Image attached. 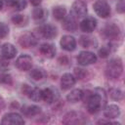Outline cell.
<instances>
[{"instance_id": "obj_16", "label": "cell", "mask_w": 125, "mask_h": 125, "mask_svg": "<svg viewBox=\"0 0 125 125\" xmlns=\"http://www.w3.org/2000/svg\"><path fill=\"white\" fill-rule=\"evenodd\" d=\"M76 83V78L71 73H64L61 77V87L62 90H68Z\"/></svg>"}, {"instance_id": "obj_2", "label": "cell", "mask_w": 125, "mask_h": 125, "mask_svg": "<svg viewBox=\"0 0 125 125\" xmlns=\"http://www.w3.org/2000/svg\"><path fill=\"white\" fill-rule=\"evenodd\" d=\"M123 72V63L120 58L111 59L105 66V76L108 79H118Z\"/></svg>"}, {"instance_id": "obj_20", "label": "cell", "mask_w": 125, "mask_h": 125, "mask_svg": "<svg viewBox=\"0 0 125 125\" xmlns=\"http://www.w3.org/2000/svg\"><path fill=\"white\" fill-rule=\"evenodd\" d=\"M21 110V112H22V114L24 116H26V117H32V116L38 115L41 112V107L38 106V105H34V104H31V105H23Z\"/></svg>"}, {"instance_id": "obj_10", "label": "cell", "mask_w": 125, "mask_h": 125, "mask_svg": "<svg viewBox=\"0 0 125 125\" xmlns=\"http://www.w3.org/2000/svg\"><path fill=\"white\" fill-rule=\"evenodd\" d=\"M59 97L60 94L55 87H47L42 90V101L48 104L56 103L59 100Z\"/></svg>"}, {"instance_id": "obj_31", "label": "cell", "mask_w": 125, "mask_h": 125, "mask_svg": "<svg viewBox=\"0 0 125 125\" xmlns=\"http://www.w3.org/2000/svg\"><path fill=\"white\" fill-rule=\"evenodd\" d=\"M86 74H87V72L83 68H80V67H75L74 68V76H75V78L83 79L86 76Z\"/></svg>"}, {"instance_id": "obj_3", "label": "cell", "mask_w": 125, "mask_h": 125, "mask_svg": "<svg viewBox=\"0 0 125 125\" xmlns=\"http://www.w3.org/2000/svg\"><path fill=\"white\" fill-rule=\"evenodd\" d=\"M93 9L95 13L100 18H103V19L108 18L111 12L109 4L105 0H97L93 5Z\"/></svg>"}, {"instance_id": "obj_19", "label": "cell", "mask_w": 125, "mask_h": 125, "mask_svg": "<svg viewBox=\"0 0 125 125\" xmlns=\"http://www.w3.org/2000/svg\"><path fill=\"white\" fill-rule=\"evenodd\" d=\"M39 51L44 57H46L48 59H52L56 55V47H55V45H53L51 43H44V44L40 45Z\"/></svg>"}, {"instance_id": "obj_9", "label": "cell", "mask_w": 125, "mask_h": 125, "mask_svg": "<svg viewBox=\"0 0 125 125\" xmlns=\"http://www.w3.org/2000/svg\"><path fill=\"white\" fill-rule=\"evenodd\" d=\"M37 43H38L37 37L31 32H25V33L21 34L19 38V44L22 48L27 49V48H30V47L37 45Z\"/></svg>"}, {"instance_id": "obj_12", "label": "cell", "mask_w": 125, "mask_h": 125, "mask_svg": "<svg viewBox=\"0 0 125 125\" xmlns=\"http://www.w3.org/2000/svg\"><path fill=\"white\" fill-rule=\"evenodd\" d=\"M79 27L83 32L91 33L97 27V20L93 17H87L80 22Z\"/></svg>"}, {"instance_id": "obj_37", "label": "cell", "mask_w": 125, "mask_h": 125, "mask_svg": "<svg viewBox=\"0 0 125 125\" xmlns=\"http://www.w3.org/2000/svg\"><path fill=\"white\" fill-rule=\"evenodd\" d=\"M29 1H30V3H31L33 6H35V7L39 6V5L41 4V2H42V0H29Z\"/></svg>"}, {"instance_id": "obj_28", "label": "cell", "mask_w": 125, "mask_h": 125, "mask_svg": "<svg viewBox=\"0 0 125 125\" xmlns=\"http://www.w3.org/2000/svg\"><path fill=\"white\" fill-rule=\"evenodd\" d=\"M32 17H33V19L35 21H41L45 17V12H44V10L42 8L37 6L36 8H34V10L32 12Z\"/></svg>"}, {"instance_id": "obj_15", "label": "cell", "mask_w": 125, "mask_h": 125, "mask_svg": "<svg viewBox=\"0 0 125 125\" xmlns=\"http://www.w3.org/2000/svg\"><path fill=\"white\" fill-rule=\"evenodd\" d=\"M17 55L16 47L11 43H5L1 46V56L5 60H11Z\"/></svg>"}, {"instance_id": "obj_23", "label": "cell", "mask_w": 125, "mask_h": 125, "mask_svg": "<svg viewBox=\"0 0 125 125\" xmlns=\"http://www.w3.org/2000/svg\"><path fill=\"white\" fill-rule=\"evenodd\" d=\"M9 5L12 6L17 11H22L26 8V0H9Z\"/></svg>"}, {"instance_id": "obj_34", "label": "cell", "mask_w": 125, "mask_h": 125, "mask_svg": "<svg viewBox=\"0 0 125 125\" xmlns=\"http://www.w3.org/2000/svg\"><path fill=\"white\" fill-rule=\"evenodd\" d=\"M116 11L119 14H123L125 11V1L124 0H119L116 4Z\"/></svg>"}, {"instance_id": "obj_35", "label": "cell", "mask_w": 125, "mask_h": 125, "mask_svg": "<svg viewBox=\"0 0 125 125\" xmlns=\"http://www.w3.org/2000/svg\"><path fill=\"white\" fill-rule=\"evenodd\" d=\"M59 62H60L61 64L65 65V64H67V63L69 62V61H68V58H67V57L62 56V57H60V58H59Z\"/></svg>"}, {"instance_id": "obj_8", "label": "cell", "mask_w": 125, "mask_h": 125, "mask_svg": "<svg viewBox=\"0 0 125 125\" xmlns=\"http://www.w3.org/2000/svg\"><path fill=\"white\" fill-rule=\"evenodd\" d=\"M77 62L80 65L83 66L90 65L97 62V56L90 51H82L77 56Z\"/></svg>"}, {"instance_id": "obj_4", "label": "cell", "mask_w": 125, "mask_h": 125, "mask_svg": "<svg viewBox=\"0 0 125 125\" xmlns=\"http://www.w3.org/2000/svg\"><path fill=\"white\" fill-rule=\"evenodd\" d=\"M87 121L86 117L80 113V112H76V111H69L67 112L62 119V123L63 124H83Z\"/></svg>"}, {"instance_id": "obj_5", "label": "cell", "mask_w": 125, "mask_h": 125, "mask_svg": "<svg viewBox=\"0 0 125 125\" xmlns=\"http://www.w3.org/2000/svg\"><path fill=\"white\" fill-rule=\"evenodd\" d=\"M32 62H33L32 58L29 55L23 54V55H21L20 57H18V59L16 60V62H15V65L21 71H28L32 67Z\"/></svg>"}, {"instance_id": "obj_32", "label": "cell", "mask_w": 125, "mask_h": 125, "mask_svg": "<svg viewBox=\"0 0 125 125\" xmlns=\"http://www.w3.org/2000/svg\"><path fill=\"white\" fill-rule=\"evenodd\" d=\"M109 53H110V50H109L107 47H102V48L99 50V56H100L101 58H103V59L107 58L108 55H109Z\"/></svg>"}, {"instance_id": "obj_33", "label": "cell", "mask_w": 125, "mask_h": 125, "mask_svg": "<svg viewBox=\"0 0 125 125\" xmlns=\"http://www.w3.org/2000/svg\"><path fill=\"white\" fill-rule=\"evenodd\" d=\"M0 82L5 84H11L12 83V77L10 74H0Z\"/></svg>"}, {"instance_id": "obj_1", "label": "cell", "mask_w": 125, "mask_h": 125, "mask_svg": "<svg viewBox=\"0 0 125 125\" xmlns=\"http://www.w3.org/2000/svg\"><path fill=\"white\" fill-rule=\"evenodd\" d=\"M87 94L88 95L85 99V103L89 113H98L106 104L107 98L105 91L103 88H95L92 92L87 91Z\"/></svg>"}, {"instance_id": "obj_14", "label": "cell", "mask_w": 125, "mask_h": 125, "mask_svg": "<svg viewBox=\"0 0 125 125\" xmlns=\"http://www.w3.org/2000/svg\"><path fill=\"white\" fill-rule=\"evenodd\" d=\"M72 14L77 17V18H82L85 17L87 14V5L85 2L81 1V0H76L75 2H73L72 4Z\"/></svg>"}, {"instance_id": "obj_27", "label": "cell", "mask_w": 125, "mask_h": 125, "mask_svg": "<svg viewBox=\"0 0 125 125\" xmlns=\"http://www.w3.org/2000/svg\"><path fill=\"white\" fill-rule=\"evenodd\" d=\"M109 96L114 101H121L124 97L123 92L118 88H111L109 90Z\"/></svg>"}, {"instance_id": "obj_24", "label": "cell", "mask_w": 125, "mask_h": 125, "mask_svg": "<svg viewBox=\"0 0 125 125\" xmlns=\"http://www.w3.org/2000/svg\"><path fill=\"white\" fill-rule=\"evenodd\" d=\"M29 99H31L33 102H40L42 101V90L39 88H31L29 94L27 95Z\"/></svg>"}, {"instance_id": "obj_25", "label": "cell", "mask_w": 125, "mask_h": 125, "mask_svg": "<svg viewBox=\"0 0 125 125\" xmlns=\"http://www.w3.org/2000/svg\"><path fill=\"white\" fill-rule=\"evenodd\" d=\"M11 21H12V22H13L14 24H16V25H18V26H22V25L26 24V22H27L28 20H27V18H26L25 16L18 14V15H14V16L11 18Z\"/></svg>"}, {"instance_id": "obj_26", "label": "cell", "mask_w": 125, "mask_h": 125, "mask_svg": "<svg viewBox=\"0 0 125 125\" xmlns=\"http://www.w3.org/2000/svg\"><path fill=\"white\" fill-rule=\"evenodd\" d=\"M29 75L34 81H39L45 77L46 73L42 68H33V69H31Z\"/></svg>"}, {"instance_id": "obj_22", "label": "cell", "mask_w": 125, "mask_h": 125, "mask_svg": "<svg viewBox=\"0 0 125 125\" xmlns=\"http://www.w3.org/2000/svg\"><path fill=\"white\" fill-rule=\"evenodd\" d=\"M53 16L58 21H62L66 16V8L64 6H56L53 8Z\"/></svg>"}, {"instance_id": "obj_13", "label": "cell", "mask_w": 125, "mask_h": 125, "mask_svg": "<svg viewBox=\"0 0 125 125\" xmlns=\"http://www.w3.org/2000/svg\"><path fill=\"white\" fill-rule=\"evenodd\" d=\"M60 44H61V47L67 51V52H72L75 50L76 48V40L73 36L71 35H63L62 38H61V41H60Z\"/></svg>"}, {"instance_id": "obj_17", "label": "cell", "mask_w": 125, "mask_h": 125, "mask_svg": "<svg viewBox=\"0 0 125 125\" xmlns=\"http://www.w3.org/2000/svg\"><path fill=\"white\" fill-rule=\"evenodd\" d=\"M62 27L67 31H74L76 29L77 27L76 17L72 13L64 17V19L62 20Z\"/></svg>"}, {"instance_id": "obj_30", "label": "cell", "mask_w": 125, "mask_h": 125, "mask_svg": "<svg viewBox=\"0 0 125 125\" xmlns=\"http://www.w3.org/2000/svg\"><path fill=\"white\" fill-rule=\"evenodd\" d=\"M8 34H9V26L4 22H0V39L5 38Z\"/></svg>"}, {"instance_id": "obj_7", "label": "cell", "mask_w": 125, "mask_h": 125, "mask_svg": "<svg viewBox=\"0 0 125 125\" xmlns=\"http://www.w3.org/2000/svg\"><path fill=\"white\" fill-rule=\"evenodd\" d=\"M1 123L4 125H22L24 124V120L20 113L9 112L3 116Z\"/></svg>"}, {"instance_id": "obj_21", "label": "cell", "mask_w": 125, "mask_h": 125, "mask_svg": "<svg viewBox=\"0 0 125 125\" xmlns=\"http://www.w3.org/2000/svg\"><path fill=\"white\" fill-rule=\"evenodd\" d=\"M82 99H83V91L81 89H73L66 96V100L70 103H77Z\"/></svg>"}, {"instance_id": "obj_18", "label": "cell", "mask_w": 125, "mask_h": 125, "mask_svg": "<svg viewBox=\"0 0 125 125\" xmlns=\"http://www.w3.org/2000/svg\"><path fill=\"white\" fill-rule=\"evenodd\" d=\"M121 111L118 105L116 104H109L104 107V115L107 119H114L119 117Z\"/></svg>"}, {"instance_id": "obj_6", "label": "cell", "mask_w": 125, "mask_h": 125, "mask_svg": "<svg viewBox=\"0 0 125 125\" xmlns=\"http://www.w3.org/2000/svg\"><path fill=\"white\" fill-rule=\"evenodd\" d=\"M39 36L45 39H53L58 35V28L53 24H43L38 27Z\"/></svg>"}, {"instance_id": "obj_38", "label": "cell", "mask_w": 125, "mask_h": 125, "mask_svg": "<svg viewBox=\"0 0 125 125\" xmlns=\"http://www.w3.org/2000/svg\"><path fill=\"white\" fill-rule=\"evenodd\" d=\"M2 7H3V0H0V10L2 9Z\"/></svg>"}, {"instance_id": "obj_11", "label": "cell", "mask_w": 125, "mask_h": 125, "mask_svg": "<svg viewBox=\"0 0 125 125\" xmlns=\"http://www.w3.org/2000/svg\"><path fill=\"white\" fill-rule=\"evenodd\" d=\"M104 36L108 39H111V40H116L120 37V34H121V31H120V28L117 24L111 22V23H107L104 27V30H103Z\"/></svg>"}, {"instance_id": "obj_29", "label": "cell", "mask_w": 125, "mask_h": 125, "mask_svg": "<svg viewBox=\"0 0 125 125\" xmlns=\"http://www.w3.org/2000/svg\"><path fill=\"white\" fill-rule=\"evenodd\" d=\"M94 38H91L89 36H81L80 37V44L85 48H90L94 45Z\"/></svg>"}, {"instance_id": "obj_36", "label": "cell", "mask_w": 125, "mask_h": 125, "mask_svg": "<svg viewBox=\"0 0 125 125\" xmlns=\"http://www.w3.org/2000/svg\"><path fill=\"white\" fill-rule=\"evenodd\" d=\"M5 105H6L5 101H4V99L0 96V111H2V110L5 108Z\"/></svg>"}]
</instances>
